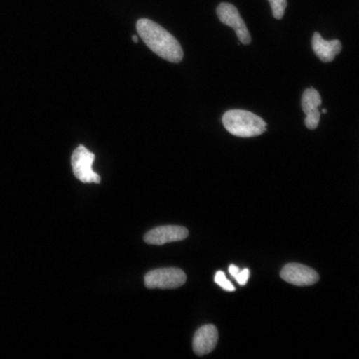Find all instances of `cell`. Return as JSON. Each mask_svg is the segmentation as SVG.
<instances>
[{
	"label": "cell",
	"mask_w": 359,
	"mask_h": 359,
	"mask_svg": "<svg viewBox=\"0 0 359 359\" xmlns=\"http://www.w3.org/2000/svg\"><path fill=\"white\" fill-rule=\"evenodd\" d=\"M138 35L147 47L159 57L178 64L184 58V51L177 39L165 29L152 20L142 18L136 24Z\"/></svg>",
	"instance_id": "1"
},
{
	"label": "cell",
	"mask_w": 359,
	"mask_h": 359,
	"mask_svg": "<svg viewBox=\"0 0 359 359\" xmlns=\"http://www.w3.org/2000/svg\"><path fill=\"white\" fill-rule=\"evenodd\" d=\"M222 123L226 131L236 137H256L266 131V121L249 111H228L222 116Z\"/></svg>",
	"instance_id": "2"
},
{
	"label": "cell",
	"mask_w": 359,
	"mask_h": 359,
	"mask_svg": "<svg viewBox=\"0 0 359 359\" xmlns=\"http://www.w3.org/2000/svg\"><path fill=\"white\" fill-rule=\"evenodd\" d=\"M186 281V273L177 268L157 269L144 276V285L148 289H177Z\"/></svg>",
	"instance_id": "3"
},
{
	"label": "cell",
	"mask_w": 359,
	"mask_h": 359,
	"mask_svg": "<svg viewBox=\"0 0 359 359\" xmlns=\"http://www.w3.org/2000/svg\"><path fill=\"white\" fill-rule=\"evenodd\" d=\"M94 161L95 155L93 153L83 146L77 147L71 158L75 177L85 184H100V176L92 169Z\"/></svg>",
	"instance_id": "4"
},
{
	"label": "cell",
	"mask_w": 359,
	"mask_h": 359,
	"mask_svg": "<svg viewBox=\"0 0 359 359\" xmlns=\"http://www.w3.org/2000/svg\"><path fill=\"white\" fill-rule=\"evenodd\" d=\"M216 13H217L218 18L222 24L231 27L236 32L239 43H243V45H250L251 43V35H250L249 30H248L247 26H245V22L241 18L236 7L231 5V4L222 3L218 6Z\"/></svg>",
	"instance_id": "5"
},
{
	"label": "cell",
	"mask_w": 359,
	"mask_h": 359,
	"mask_svg": "<svg viewBox=\"0 0 359 359\" xmlns=\"http://www.w3.org/2000/svg\"><path fill=\"white\" fill-rule=\"evenodd\" d=\"M280 277L287 283L297 287L313 285L319 280V275L316 271L300 264H287L283 266Z\"/></svg>",
	"instance_id": "6"
},
{
	"label": "cell",
	"mask_w": 359,
	"mask_h": 359,
	"mask_svg": "<svg viewBox=\"0 0 359 359\" xmlns=\"http://www.w3.org/2000/svg\"><path fill=\"white\" fill-rule=\"evenodd\" d=\"M189 236L188 229L180 226H157L144 235V241L149 245H163L165 243L184 241Z\"/></svg>",
	"instance_id": "7"
},
{
	"label": "cell",
	"mask_w": 359,
	"mask_h": 359,
	"mask_svg": "<svg viewBox=\"0 0 359 359\" xmlns=\"http://www.w3.org/2000/svg\"><path fill=\"white\" fill-rule=\"evenodd\" d=\"M320 106L321 97L318 91L314 88L306 89L302 96V108L306 114L304 123L308 129L315 130L318 127L320 121V111H319Z\"/></svg>",
	"instance_id": "8"
},
{
	"label": "cell",
	"mask_w": 359,
	"mask_h": 359,
	"mask_svg": "<svg viewBox=\"0 0 359 359\" xmlns=\"http://www.w3.org/2000/svg\"><path fill=\"white\" fill-rule=\"evenodd\" d=\"M217 327L213 325H203L193 337V351L197 356H203L211 353L217 346Z\"/></svg>",
	"instance_id": "9"
},
{
	"label": "cell",
	"mask_w": 359,
	"mask_h": 359,
	"mask_svg": "<svg viewBox=\"0 0 359 359\" xmlns=\"http://www.w3.org/2000/svg\"><path fill=\"white\" fill-rule=\"evenodd\" d=\"M312 49L315 55L323 62H331L342 49L341 43L338 39L327 41L321 37L319 33L315 32L312 39Z\"/></svg>",
	"instance_id": "10"
},
{
	"label": "cell",
	"mask_w": 359,
	"mask_h": 359,
	"mask_svg": "<svg viewBox=\"0 0 359 359\" xmlns=\"http://www.w3.org/2000/svg\"><path fill=\"white\" fill-rule=\"evenodd\" d=\"M229 273H230L231 276H232L239 285H247L248 280H249L250 278L249 269L241 270V269L235 266V264H231V266H229Z\"/></svg>",
	"instance_id": "11"
},
{
	"label": "cell",
	"mask_w": 359,
	"mask_h": 359,
	"mask_svg": "<svg viewBox=\"0 0 359 359\" xmlns=\"http://www.w3.org/2000/svg\"><path fill=\"white\" fill-rule=\"evenodd\" d=\"M268 1L270 3L274 18L281 20L285 15V9H287V0H268Z\"/></svg>",
	"instance_id": "12"
},
{
	"label": "cell",
	"mask_w": 359,
	"mask_h": 359,
	"mask_svg": "<svg viewBox=\"0 0 359 359\" xmlns=\"http://www.w3.org/2000/svg\"><path fill=\"white\" fill-rule=\"evenodd\" d=\"M214 280H215V283H217L222 289H224V291L234 292L235 290H236L235 289L234 285H233V283L226 278V274H224L222 271H218V272H216Z\"/></svg>",
	"instance_id": "13"
},
{
	"label": "cell",
	"mask_w": 359,
	"mask_h": 359,
	"mask_svg": "<svg viewBox=\"0 0 359 359\" xmlns=\"http://www.w3.org/2000/svg\"><path fill=\"white\" fill-rule=\"evenodd\" d=\"M132 39H133L134 43H138V37L137 36H133V37H132Z\"/></svg>",
	"instance_id": "14"
},
{
	"label": "cell",
	"mask_w": 359,
	"mask_h": 359,
	"mask_svg": "<svg viewBox=\"0 0 359 359\" xmlns=\"http://www.w3.org/2000/svg\"><path fill=\"white\" fill-rule=\"evenodd\" d=\"M321 112H323V114H327V109H323V110H321Z\"/></svg>",
	"instance_id": "15"
}]
</instances>
